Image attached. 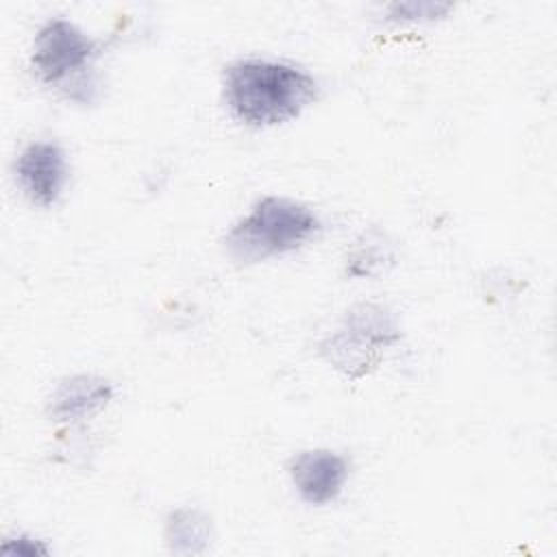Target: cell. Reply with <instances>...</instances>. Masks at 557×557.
Instances as JSON below:
<instances>
[{
    "label": "cell",
    "instance_id": "cell-1",
    "mask_svg": "<svg viewBox=\"0 0 557 557\" xmlns=\"http://www.w3.org/2000/svg\"><path fill=\"white\" fill-rule=\"evenodd\" d=\"M318 81L298 65L261 57L224 67L222 100L239 124L270 128L298 117L318 100Z\"/></svg>",
    "mask_w": 557,
    "mask_h": 557
},
{
    "label": "cell",
    "instance_id": "cell-2",
    "mask_svg": "<svg viewBox=\"0 0 557 557\" xmlns=\"http://www.w3.org/2000/svg\"><path fill=\"white\" fill-rule=\"evenodd\" d=\"M104 52V41L89 37L65 17H50L35 35L30 67L39 83L61 91L67 100L91 104L100 96L94 63Z\"/></svg>",
    "mask_w": 557,
    "mask_h": 557
},
{
    "label": "cell",
    "instance_id": "cell-3",
    "mask_svg": "<svg viewBox=\"0 0 557 557\" xmlns=\"http://www.w3.org/2000/svg\"><path fill=\"white\" fill-rule=\"evenodd\" d=\"M320 231L318 215L285 196H263L224 235L226 255L242 263H259L305 246Z\"/></svg>",
    "mask_w": 557,
    "mask_h": 557
},
{
    "label": "cell",
    "instance_id": "cell-4",
    "mask_svg": "<svg viewBox=\"0 0 557 557\" xmlns=\"http://www.w3.org/2000/svg\"><path fill=\"white\" fill-rule=\"evenodd\" d=\"M400 339L403 326L396 311L383 302H357L320 339L318 355L348 381H361Z\"/></svg>",
    "mask_w": 557,
    "mask_h": 557
},
{
    "label": "cell",
    "instance_id": "cell-5",
    "mask_svg": "<svg viewBox=\"0 0 557 557\" xmlns=\"http://www.w3.org/2000/svg\"><path fill=\"white\" fill-rule=\"evenodd\" d=\"M15 183L28 202L52 207L70 183V163L57 141H30L15 159Z\"/></svg>",
    "mask_w": 557,
    "mask_h": 557
},
{
    "label": "cell",
    "instance_id": "cell-6",
    "mask_svg": "<svg viewBox=\"0 0 557 557\" xmlns=\"http://www.w3.org/2000/svg\"><path fill=\"white\" fill-rule=\"evenodd\" d=\"M287 474L300 500L320 507L339 498L350 474V463L335 450L311 448L292 457Z\"/></svg>",
    "mask_w": 557,
    "mask_h": 557
},
{
    "label": "cell",
    "instance_id": "cell-7",
    "mask_svg": "<svg viewBox=\"0 0 557 557\" xmlns=\"http://www.w3.org/2000/svg\"><path fill=\"white\" fill-rule=\"evenodd\" d=\"M113 400V385L96 374H74L63 379L50 396L48 416L54 422H81L96 416Z\"/></svg>",
    "mask_w": 557,
    "mask_h": 557
},
{
    "label": "cell",
    "instance_id": "cell-8",
    "mask_svg": "<svg viewBox=\"0 0 557 557\" xmlns=\"http://www.w3.org/2000/svg\"><path fill=\"white\" fill-rule=\"evenodd\" d=\"M163 537L172 553L200 555L209 548L213 537L211 520L196 507H176L165 518Z\"/></svg>",
    "mask_w": 557,
    "mask_h": 557
},
{
    "label": "cell",
    "instance_id": "cell-9",
    "mask_svg": "<svg viewBox=\"0 0 557 557\" xmlns=\"http://www.w3.org/2000/svg\"><path fill=\"white\" fill-rule=\"evenodd\" d=\"M385 11L389 22H433L448 15L453 11V4L433 0H407L392 2Z\"/></svg>",
    "mask_w": 557,
    "mask_h": 557
},
{
    "label": "cell",
    "instance_id": "cell-10",
    "mask_svg": "<svg viewBox=\"0 0 557 557\" xmlns=\"http://www.w3.org/2000/svg\"><path fill=\"white\" fill-rule=\"evenodd\" d=\"M0 553L11 557H44V555H50V546L37 535L13 533L2 540Z\"/></svg>",
    "mask_w": 557,
    "mask_h": 557
}]
</instances>
